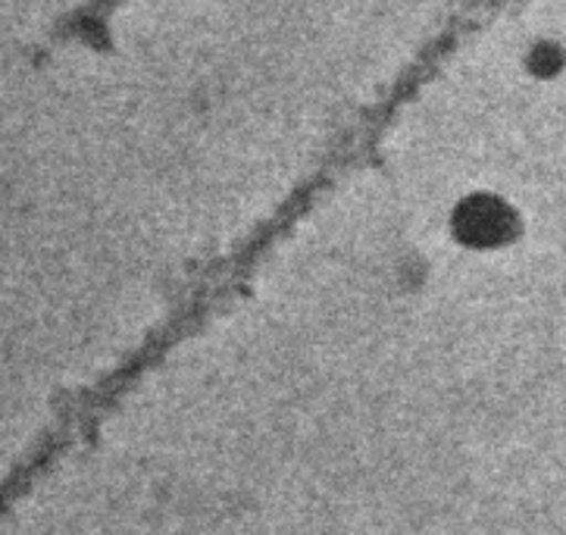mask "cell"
<instances>
[{"instance_id": "obj_1", "label": "cell", "mask_w": 566, "mask_h": 535, "mask_svg": "<svg viewBox=\"0 0 566 535\" xmlns=\"http://www.w3.org/2000/svg\"><path fill=\"white\" fill-rule=\"evenodd\" d=\"M460 232L470 241H494L507 232V207L497 201H467L457 217Z\"/></svg>"}]
</instances>
